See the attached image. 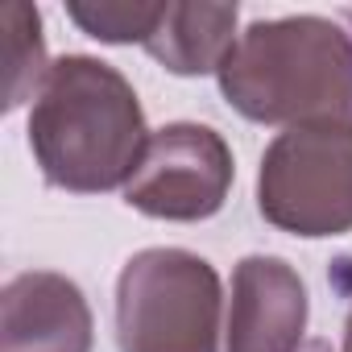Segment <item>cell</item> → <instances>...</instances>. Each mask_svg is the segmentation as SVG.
<instances>
[{"mask_svg":"<svg viewBox=\"0 0 352 352\" xmlns=\"http://www.w3.org/2000/svg\"><path fill=\"white\" fill-rule=\"evenodd\" d=\"M149 145L133 83L87 54L50 67L30 112V149L46 183L79 195L129 187Z\"/></svg>","mask_w":352,"mask_h":352,"instance_id":"cell-1","label":"cell"},{"mask_svg":"<svg viewBox=\"0 0 352 352\" xmlns=\"http://www.w3.org/2000/svg\"><path fill=\"white\" fill-rule=\"evenodd\" d=\"M228 104L261 124H352V42L323 17L249 25L216 71Z\"/></svg>","mask_w":352,"mask_h":352,"instance_id":"cell-2","label":"cell"},{"mask_svg":"<svg viewBox=\"0 0 352 352\" xmlns=\"http://www.w3.org/2000/svg\"><path fill=\"white\" fill-rule=\"evenodd\" d=\"M220 278L187 249H145L116 282L120 352H220Z\"/></svg>","mask_w":352,"mask_h":352,"instance_id":"cell-3","label":"cell"},{"mask_svg":"<svg viewBox=\"0 0 352 352\" xmlns=\"http://www.w3.org/2000/svg\"><path fill=\"white\" fill-rule=\"evenodd\" d=\"M261 216L294 236L352 228V124H294L274 137L257 179Z\"/></svg>","mask_w":352,"mask_h":352,"instance_id":"cell-4","label":"cell"},{"mask_svg":"<svg viewBox=\"0 0 352 352\" xmlns=\"http://www.w3.org/2000/svg\"><path fill=\"white\" fill-rule=\"evenodd\" d=\"M232 187V149L208 124H166L149 133L124 204L153 220H208Z\"/></svg>","mask_w":352,"mask_h":352,"instance_id":"cell-5","label":"cell"},{"mask_svg":"<svg viewBox=\"0 0 352 352\" xmlns=\"http://www.w3.org/2000/svg\"><path fill=\"white\" fill-rule=\"evenodd\" d=\"M0 352H91L83 290L63 274H17L0 294Z\"/></svg>","mask_w":352,"mask_h":352,"instance_id":"cell-6","label":"cell"},{"mask_svg":"<svg viewBox=\"0 0 352 352\" xmlns=\"http://www.w3.org/2000/svg\"><path fill=\"white\" fill-rule=\"evenodd\" d=\"M302 327V278L282 257H245L232 274L228 352H298Z\"/></svg>","mask_w":352,"mask_h":352,"instance_id":"cell-7","label":"cell"},{"mask_svg":"<svg viewBox=\"0 0 352 352\" xmlns=\"http://www.w3.org/2000/svg\"><path fill=\"white\" fill-rule=\"evenodd\" d=\"M236 5H166L145 50L174 75L220 71L236 46Z\"/></svg>","mask_w":352,"mask_h":352,"instance_id":"cell-8","label":"cell"},{"mask_svg":"<svg viewBox=\"0 0 352 352\" xmlns=\"http://www.w3.org/2000/svg\"><path fill=\"white\" fill-rule=\"evenodd\" d=\"M0 30H5V108L13 112L30 96L42 91L50 67H46V46H42V17L38 9L9 0L0 13Z\"/></svg>","mask_w":352,"mask_h":352,"instance_id":"cell-9","label":"cell"},{"mask_svg":"<svg viewBox=\"0 0 352 352\" xmlns=\"http://www.w3.org/2000/svg\"><path fill=\"white\" fill-rule=\"evenodd\" d=\"M162 13H166V5H67V17L83 30V34H91V38H100V42H149L153 38V30H157V21H162Z\"/></svg>","mask_w":352,"mask_h":352,"instance_id":"cell-10","label":"cell"},{"mask_svg":"<svg viewBox=\"0 0 352 352\" xmlns=\"http://www.w3.org/2000/svg\"><path fill=\"white\" fill-rule=\"evenodd\" d=\"M344 352H352V315H348V331H344Z\"/></svg>","mask_w":352,"mask_h":352,"instance_id":"cell-11","label":"cell"}]
</instances>
